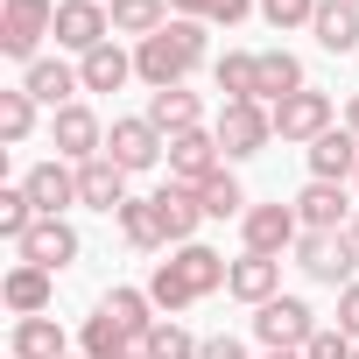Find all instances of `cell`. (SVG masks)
<instances>
[{
	"instance_id": "obj_1",
	"label": "cell",
	"mask_w": 359,
	"mask_h": 359,
	"mask_svg": "<svg viewBox=\"0 0 359 359\" xmlns=\"http://www.w3.org/2000/svg\"><path fill=\"white\" fill-rule=\"evenodd\" d=\"M226 275H233V261H226L219 247L191 240V247H176L169 261H155V275H148V303L176 317V310H191V303H205L212 289H226Z\"/></svg>"
},
{
	"instance_id": "obj_2",
	"label": "cell",
	"mask_w": 359,
	"mask_h": 359,
	"mask_svg": "<svg viewBox=\"0 0 359 359\" xmlns=\"http://www.w3.org/2000/svg\"><path fill=\"white\" fill-rule=\"evenodd\" d=\"M191 71H205V22H169V29H155L148 43H134V78H141L148 92L184 85Z\"/></svg>"
},
{
	"instance_id": "obj_3",
	"label": "cell",
	"mask_w": 359,
	"mask_h": 359,
	"mask_svg": "<svg viewBox=\"0 0 359 359\" xmlns=\"http://www.w3.org/2000/svg\"><path fill=\"white\" fill-rule=\"evenodd\" d=\"M50 36H57V0H8L0 8V57H15L22 71L43 57Z\"/></svg>"
},
{
	"instance_id": "obj_4",
	"label": "cell",
	"mask_w": 359,
	"mask_h": 359,
	"mask_svg": "<svg viewBox=\"0 0 359 359\" xmlns=\"http://www.w3.org/2000/svg\"><path fill=\"white\" fill-rule=\"evenodd\" d=\"M212 134H219L226 162H247V155H261V148L275 141V113H268L261 99H226L219 120H212Z\"/></svg>"
},
{
	"instance_id": "obj_5",
	"label": "cell",
	"mask_w": 359,
	"mask_h": 359,
	"mask_svg": "<svg viewBox=\"0 0 359 359\" xmlns=\"http://www.w3.org/2000/svg\"><path fill=\"white\" fill-rule=\"evenodd\" d=\"M296 268L310 282H324V289H352L359 282V247H352V233H303L296 240Z\"/></svg>"
},
{
	"instance_id": "obj_6",
	"label": "cell",
	"mask_w": 359,
	"mask_h": 359,
	"mask_svg": "<svg viewBox=\"0 0 359 359\" xmlns=\"http://www.w3.org/2000/svg\"><path fill=\"white\" fill-rule=\"evenodd\" d=\"M317 331H324V324H317V310H310L303 296H275V303L254 310V338H261L268 352H303Z\"/></svg>"
},
{
	"instance_id": "obj_7",
	"label": "cell",
	"mask_w": 359,
	"mask_h": 359,
	"mask_svg": "<svg viewBox=\"0 0 359 359\" xmlns=\"http://www.w3.org/2000/svg\"><path fill=\"white\" fill-rule=\"evenodd\" d=\"M219 169H226V148H219V134H212V127L169 134V184H191V191H205Z\"/></svg>"
},
{
	"instance_id": "obj_8",
	"label": "cell",
	"mask_w": 359,
	"mask_h": 359,
	"mask_svg": "<svg viewBox=\"0 0 359 359\" xmlns=\"http://www.w3.org/2000/svg\"><path fill=\"white\" fill-rule=\"evenodd\" d=\"M240 240H247V254H268V261H282V254L303 240V219H296V205H247V219H240Z\"/></svg>"
},
{
	"instance_id": "obj_9",
	"label": "cell",
	"mask_w": 359,
	"mask_h": 359,
	"mask_svg": "<svg viewBox=\"0 0 359 359\" xmlns=\"http://www.w3.org/2000/svg\"><path fill=\"white\" fill-rule=\"evenodd\" d=\"M99 43H113V15H106V0H57V50L92 57Z\"/></svg>"
},
{
	"instance_id": "obj_10",
	"label": "cell",
	"mask_w": 359,
	"mask_h": 359,
	"mask_svg": "<svg viewBox=\"0 0 359 359\" xmlns=\"http://www.w3.org/2000/svg\"><path fill=\"white\" fill-rule=\"evenodd\" d=\"M106 155L134 176V169H155V162L169 155V141H162V127H155L148 113H134V120H113V127H106Z\"/></svg>"
},
{
	"instance_id": "obj_11",
	"label": "cell",
	"mask_w": 359,
	"mask_h": 359,
	"mask_svg": "<svg viewBox=\"0 0 359 359\" xmlns=\"http://www.w3.org/2000/svg\"><path fill=\"white\" fill-rule=\"evenodd\" d=\"M268 113H275V134H282V141H303V148H310V141H324V134H331V99H324L317 85L289 92V99H282V106H268Z\"/></svg>"
},
{
	"instance_id": "obj_12",
	"label": "cell",
	"mask_w": 359,
	"mask_h": 359,
	"mask_svg": "<svg viewBox=\"0 0 359 359\" xmlns=\"http://www.w3.org/2000/svg\"><path fill=\"white\" fill-rule=\"evenodd\" d=\"M50 141H57V162H92V155H106V127H99V113L78 99V106H64V113H50Z\"/></svg>"
},
{
	"instance_id": "obj_13",
	"label": "cell",
	"mask_w": 359,
	"mask_h": 359,
	"mask_svg": "<svg viewBox=\"0 0 359 359\" xmlns=\"http://www.w3.org/2000/svg\"><path fill=\"white\" fill-rule=\"evenodd\" d=\"M296 219H303V233H345L352 219H359V205L345 198V184H310L296 191Z\"/></svg>"
},
{
	"instance_id": "obj_14",
	"label": "cell",
	"mask_w": 359,
	"mask_h": 359,
	"mask_svg": "<svg viewBox=\"0 0 359 359\" xmlns=\"http://www.w3.org/2000/svg\"><path fill=\"white\" fill-rule=\"evenodd\" d=\"M22 92H29L36 106H50V113H64V106H78V92H85V78H78V64H64V57H36V64L22 71Z\"/></svg>"
},
{
	"instance_id": "obj_15",
	"label": "cell",
	"mask_w": 359,
	"mask_h": 359,
	"mask_svg": "<svg viewBox=\"0 0 359 359\" xmlns=\"http://www.w3.org/2000/svg\"><path fill=\"white\" fill-rule=\"evenodd\" d=\"M22 191L36 198L43 219H64V212L78 205V162H36V169L22 176Z\"/></svg>"
},
{
	"instance_id": "obj_16",
	"label": "cell",
	"mask_w": 359,
	"mask_h": 359,
	"mask_svg": "<svg viewBox=\"0 0 359 359\" xmlns=\"http://www.w3.org/2000/svg\"><path fill=\"white\" fill-rule=\"evenodd\" d=\"M78 205H92V212L120 219V205H127V169H120L113 155H92V162H78Z\"/></svg>"
},
{
	"instance_id": "obj_17",
	"label": "cell",
	"mask_w": 359,
	"mask_h": 359,
	"mask_svg": "<svg viewBox=\"0 0 359 359\" xmlns=\"http://www.w3.org/2000/svg\"><path fill=\"white\" fill-rule=\"evenodd\" d=\"M155 212H162L169 247H191V240H198V226H205V198H198L191 184H162V191H155Z\"/></svg>"
},
{
	"instance_id": "obj_18",
	"label": "cell",
	"mask_w": 359,
	"mask_h": 359,
	"mask_svg": "<svg viewBox=\"0 0 359 359\" xmlns=\"http://www.w3.org/2000/svg\"><path fill=\"white\" fill-rule=\"evenodd\" d=\"M310 176H317V184H352V176H359V134L331 127L324 141H310Z\"/></svg>"
},
{
	"instance_id": "obj_19",
	"label": "cell",
	"mask_w": 359,
	"mask_h": 359,
	"mask_svg": "<svg viewBox=\"0 0 359 359\" xmlns=\"http://www.w3.org/2000/svg\"><path fill=\"white\" fill-rule=\"evenodd\" d=\"M0 296H8V310H15V317H50L57 275H50V268H29V261H15V268H8V282H0Z\"/></svg>"
},
{
	"instance_id": "obj_20",
	"label": "cell",
	"mask_w": 359,
	"mask_h": 359,
	"mask_svg": "<svg viewBox=\"0 0 359 359\" xmlns=\"http://www.w3.org/2000/svg\"><path fill=\"white\" fill-rule=\"evenodd\" d=\"M15 254H22L29 268H50V275H57V268H71V261H78V233H71V219H43Z\"/></svg>"
},
{
	"instance_id": "obj_21",
	"label": "cell",
	"mask_w": 359,
	"mask_h": 359,
	"mask_svg": "<svg viewBox=\"0 0 359 359\" xmlns=\"http://www.w3.org/2000/svg\"><path fill=\"white\" fill-rule=\"evenodd\" d=\"M226 296H240V303H275L282 296V261H268V254H240L233 261V275H226Z\"/></svg>"
},
{
	"instance_id": "obj_22",
	"label": "cell",
	"mask_w": 359,
	"mask_h": 359,
	"mask_svg": "<svg viewBox=\"0 0 359 359\" xmlns=\"http://www.w3.org/2000/svg\"><path fill=\"white\" fill-rule=\"evenodd\" d=\"M310 36H317V50H331V57H352V50H359V8H352V0H317V22H310Z\"/></svg>"
},
{
	"instance_id": "obj_23",
	"label": "cell",
	"mask_w": 359,
	"mask_h": 359,
	"mask_svg": "<svg viewBox=\"0 0 359 359\" xmlns=\"http://www.w3.org/2000/svg\"><path fill=\"white\" fill-rule=\"evenodd\" d=\"M148 120L162 127V141H169V134H191V127H205V99H198V92H184V85L148 92Z\"/></svg>"
},
{
	"instance_id": "obj_24",
	"label": "cell",
	"mask_w": 359,
	"mask_h": 359,
	"mask_svg": "<svg viewBox=\"0 0 359 359\" xmlns=\"http://www.w3.org/2000/svg\"><path fill=\"white\" fill-rule=\"evenodd\" d=\"M134 345H141V338H127V324H120L113 310H92L85 331H78V352H85V359H127Z\"/></svg>"
},
{
	"instance_id": "obj_25",
	"label": "cell",
	"mask_w": 359,
	"mask_h": 359,
	"mask_svg": "<svg viewBox=\"0 0 359 359\" xmlns=\"http://www.w3.org/2000/svg\"><path fill=\"white\" fill-rule=\"evenodd\" d=\"M15 359H71V338L57 317H15Z\"/></svg>"
},
{
	"instance_id": "obj_26",
	"label": "cell",
	"mask_w": 359,
	"mask_h": 359,
	"mask_svg": "<svg viewBox=\"0 0 359 359\" xmlns=\"http://www.w3.org/2000/svg\"><path fill=\"white\" fill-rule=\"evenodd\" d=\"M78 78H85V92H120V85L134 78V57H127L120 43H99L92 57H78Z\"/></svg>"
},
{
	"instance_id": "obj_27",
	"label": "cell",
	"mask_w": 359,
	"mask_h": 359,
	"mask_svg": "<svg viewBox=\"0 0 359 359\" xmlns=\"http://www.w3.org/2000/svg\"><path fill=\"white\" fill-rule=\"evenodd\" d=\"M212 85L226 99H261V50H226L212 64Z\"/></svg>"
},
{
	"instance_id": "obj_28",
	"label": "cell",
	"mask_w": 359,
	"mask_h": 359,
	"mask_svg": "<svg viewBox=\"0 0 359 359\" xmlns=\"http://www.w3.org/2000/svg\"><path fill=\"white\" fill-rule=\"evenodd\" d=\"M120 233H127V247H134V254H162V247H169L155 198H127V205H120Z\"/></svg>"
},
{
	"instance_id": "obj_29",
	"label": "cell",
	"mask_w": 359,
	"mask_h": 359,
	"mask_svg": "<svg viewBox=\"0 0 359 359\" xmlns=\"http://www.w3.org/2000/svg\"><path fill=\"white\" fill-rule=\"evenodd\" d=\"M106 15H113V36L148 43L155 29H169V0H106Z\"/></svg>"
},
{
	"instance_id": "obj_30",
	"label": "cell",
	"mask_w": 359,
	"mask_h": 359,
	"mask_svg": "<svg viewBox=\"0 0 359 359\" xmlns=\"http://www.w3.org/2000/svg\"><path fill=\"white\" fill-rule=\"evenodd\" d=\"M289 92H303V64L289 50H261V106H282Z\"/></svg>"
},
{
	"instance_id": "obj_31",
	"label": "cell",
	"mask_w": 359,
	"mask_h": 359,
	"mask_svg": "<svg viewBox=\"0 0 359 359\" xmlns=\"http://www.w3.org/2000/svg\"><path fill=\"white\" fill-rule=\"evenodd\" d=\"M254 8H261V0H169V15H176V22H205V29H212V22L233 29V22H247Z\"/></svg>"
},
{
	"instance_id": "obj_32",
	"label": "cell",
	"mask_w": 359,
	"mask_h": 359,
	"mask_svg": "<svg viewBox=\"0 0 359 359\" xmlns=\"http://www.w3.org/2000/svg\"><path fill=\"white\" fill-rule=\"evenodd\" d=\"M99 310H113V317L127 324V338H148V331H155V303H148V289H106Z\"/></svg>"
},
{
	"instance_id": "obj_33",
	"label": "cell",
	"mask_w": 359,
	"mask_h": 359,
	"mask_svg": "<svg viewBox=\"0 0 359 359\" xmlns=\"http://www.w3.org/2000/svg\"><path fill=\"white\" fill-rule=\"evenodd\" d=\"M36 226H43V212H36V198H29L22 184H8V191H0V240H15V247H22V240H29Z\"/></svg>"
},
{
	"instance_id": "obj_34",
	"label": "cell",
	"mask_w": 359,
	"mask_h": 359,
	"mask_svg": "<svg viewBox=\"0 0 359 359\" xmlns=\"http://www.w3.org/2000/svg\"><path fill=\"white\" fill-rule=\"evenodd\" d=\"M141 352H148V359H198V352H205V338H191L176 317H155V331L141 338Z\"/></svg>"
},
{
	"instance_id": "obj_35",
	"label": "cell",
	"mask_w": 359,
	"mask_h": 359,
	"mask_svg": "<svg viewBox=\"0 0 359 359\" xmlns=\"http://www.w3.org/2000/svg\"><path fill=\"white\" fill-rule=\"evenodd\" d=\"M198 198H205V219H247V191H240V176H233V169H219Z\"/></svg>"
},
{
	"instance_id": "obj_36",
	"label": "cell",
	"mask_w": 359,
	"mask_h": 359,
	"mask_svg": "<svg viewBox=\"0 0 359 359\" xmlns=\"http://www.w3.org/2000/svg\"><path fill=\"white\" fill-rule=\"evenodd\" d=\"M29 134H36V99L22 85H8L0 92V141H29Z\"/></svg>"
},
{
	"instance_id": "obj_37",
	"label": "cell",
	"mask_w": 359,
	"mask_h": 359,
	"mask_svg": "<svg viewBox=\"0 0 359 359\" xmlns=\"http://www.w3.org/2000/svg\"><path fill=\"white\" fill-rule=\"evenodd\" d=\"M261 22L282 29V36H289V29H310V22H317V0H261Z\"/></svg>"
},
{
	"instance_id": "obj_38",
	"label": "cell",
	"mask_w": 359,
	"mask_h": 359,
	"mask_svg": "<svg viewBox=\"0 0 359 359\" xmlns=\"http://www.w3.org/2000/svg\"><path fill=\"white\" fill-rule=\"evenodd\" d=\"M352 352H359V345H352V338H345L338 324H324V331H317V338L303 345V359H352Z\"/></svg>"
},
{
	"instance_id": "obj_39",
	"label": "cell",
	"mask_w": 359,
	"mask_h": 359,
	"mask_svg": "<svg viewBox=\"0 0 359 359\" xmlns=\"http://www.w3.org/2000/svg\"><path fill=\"white\" fill-rule=\"evenodd\" d=\"M338 331L359 345V282H352V289H338Z\"/></svg>"
},
{
	"instance_id": "obj_40",
	"label": "cell",
	"mask_w": 359,
	"mask_h": 359,
	"mask_svg": "<svg viewBox=\"0 0 359 359\" xmlns=\"http://www.w3.org/2000/svg\"><path fill=\"white\" fill-rule=\"evenodd\" d=\"M198 359H247V345L233 338V331H219V338H205V352Z\"/></svg>"
},
{
	"instance_id": "obj_41",
	"label": "cell",
	"mask_w": 359,
	"mask_h": 359,
	"mask_svg": "<svg viewBox=\"0 0 359 359\" xmlns=\"http://www.w3.org/2000/svg\"><path fill=\"white\" fill-rule=\"evenodd\" d=\"M345 127H352V134H359V92H352V99H345Z\"/></svg>"
},
{
	"instance_id": "obj_42",
	"label": "cell",
	"mask_w": 359,
	"mask_h": 359,
	"mask_svg": "<svg viewBox=\"0 0 359 359\" xmlns=\"http://www.w3.org/2000/svg\"><path fill=\"white\" fill-rule=\"evenodd\" d=\"M268 359H303V352H268Z\"/></svg>"
},
{
	"instance_id": "obj_43",
	"label": "cell",
	"mask_w": 359,
	"mask_h": 359,
	"mask_svg": "<svg viewBox=\"0 0 359 359\" xmlns=\"http://www.w3.org/2000/svg\"><path fill=\"white\" fill-rule=\"evenodd\" d=\"M345 233H352V247H359V219H352V226H345Z\"/></svg>"
},
{
	"instance_id": "obj_44",
	"label": "cell",
	"mask_w": 359,
	"mask_h": 359,
	"mask_svg": "<svg viewBox=\"0 0 359 359\" xmlns=\"http://www.w3.org/2000/svg\"><path fill=\"white\" fill-rule=\"evenodd\" d=\"M127 359H148V352H141V345H134V352H127Z\"/></svg>"
},
{
	"instance_id": "obj_45",
	"label": "cell",
	"mask_w": 359,
	"mask_h": 359,
	"mask_svg": "<svg viewBox=\"0 0 359 359\" xmlns=\"http://www.w3.org/2000/svg\"><path fill=\"white\" fill-rule=\"evenodd\" d=\"M352 191H359V176H352Z\"/></svg>"
},
{
	"instance_id": "obj_46",
	"label": "cell",
	"mask_w": 359,
	"mask_h": 359,
	"mask_svg": "<svg viewBox=\"0 0 359 359\" xmlns=\"http://www.w3.org/2000/svg\"><path fill=\"white\" fill-rule=\"evenodd\" d=\"M71 359H85V352H71Z\"/></svg>"
},
{
	"instance_id": "obj_47",
	"label": "cell",
	"mask_w": 359,
	"mask_h": 359,
	"mask_svg": "<svg viewBox=\"0 0 359 359\" xmlns=\"http://www.w3.org/2000/svg\"><path fill=\"white\" fill-rule=\"evenodd\" d=\"M352 8H359V0H352Z\"/></svg>"
},
{
	"instance_id": "obj_48",
	"label": "cell",
	"mask_w": 359,
	"mask_h": 359,
	"mask_svg": "<svg viewBox=\"0 0 359 359\" xmlns=\"http://www.w3.org/2000/svg\"><path fill=\"white\" fill-rule=\"evenodd\" d=\"M352 359H359V352H352Z\"/></svg>"
}]
</instances>
